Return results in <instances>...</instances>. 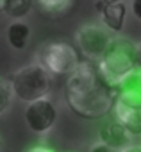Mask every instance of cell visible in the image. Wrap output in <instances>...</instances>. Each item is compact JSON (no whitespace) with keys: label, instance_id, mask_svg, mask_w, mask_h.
<instances>
[{"label":"cell","instance_id":"20","mask_svg":"<svg viewBox=\"0 0 141 152\" xmlns=\"http://www.w3.org/2000/svg\"><path fill=\"white\" fill-rule=\"evenodd\" d=\"M104 6H105V4L102 2V0H97V2H95V7H97V11H100V13H102V9H104Z\"/></svg>","mask_w":141,"mask_h":152},{"label":"cell","instance_id":"2","mask_svg":"<svg viewBox=\"0 0 141 152\" xmlns=\"http://www.w3.org/2000/svg\"><path fill=\"white\" fill-rule=\"evenodd\" d=\"M134 52H136V43L123 36H116L111 39L104 57L97 63V70L104 77V81L116 88L127 75H130L136 70L134 63Z\"/></svg>","mask_w":141,"mask_h":152},{"label":"cell","instance_id":"23","mask_svg":"<svg viewBox=\"0 0 141 152\" xmlns=\"http://www.w3.org/2000/svg\"><path fill=\"white\" fill-rule=\"evenodd\" d=\"M0 150H2V138H0Z\"/></svg>","mask_w":141,"mask_h":152},{"label":"cell","instance_id":"10","mask_svg":"<svg viewBox=\"0 0 141 152\" xmlns=\"http://www.w3.org/2000/svg\"><path fill=\"white\" fill-rule=\"evenodd\" d=\"M102 22L107 29H111L113 32H121L123 25H125V18H127V9L125 4L116 2V4H105L102 13Z\"/></svg>","mask_w":141,"mask_h":152},{"label":"cell","instance_id":"22","mask_svg":"<svg viewBox=\"0 0 141 152\" xmlns=\"http://www.w3.org/2000/svg\"><path fill=\"white\" fill-rule=\"evenodd\" d=\"M4 9V0H0V11Z\"/></svg>","mask_w":141,"mask_h":152},{"label":"cell","instance_id":"19","mask_svg":"<svg viewBox=\"0 0 141 152\" xmlns=\"http://www.w3.org/2000/svg\"><path fill=\"white\" fill-rule=\"evenodd\" d=\"M121 152H141V147H139V145H130L129 148H125V150H121Z\"/></svg>","mask_w":141,"mask_h":152},{"label":"cell","instance_id":"6","mask_svg":"<svg viewBox=\"0 0 141 152\" xmlns=\"http://www.w3.org/2000/svg\"><path fill=\"white\" fill-rule=\"evenodd\" d=\"M25 124L31 132L34 134H47L57 120V107L50 99H41L36 102H31L25 107Z\"/></svg>","mask_w":141,"mask_h":152},{"label":"cell","instance_id":"24","mask_svg":"<svg viewBox=\"0 0 141 152\" xmlns=\"http://www.w3.org/2000/svg\"><path fill=\"white\" fill-rule=\"evenodd\" d=\"M139 147H141V136H139Z\"/></svg>","mask_w":141,"mask_h":152},{"label":"cell","instance_id":"7","mask_svg":"<svg viewBox=\"0 0 141 152\" xmlns=\"http://www.w3.org/2000/svg\"><path fill=\"white\" fill-rule=\"evenodd\" d=\"M114 90H116V102L127 107L141 109V70L136 68Z\"/></svg>","mask_w":141,"mask_h":152},{"label":"cell","instance_id":"16","mask_svg":"<svg viewBox=\"0 0 141 152\" xmlns=\"http://www.w3.org/2000/svg\"><path fill=\"white\" fill-rule=\"evenodd\" d=\"M134 63H136V68L141 70V41L136 43V52H134Z\"/></svg>","mask_w":141,"mask_h":152},{"label":"cell","instance_id":"14","mask_svg":"<svg viewBox=\"0 0 141 152\" xmlns=\"http://www.w3.org/2000/svg\"><path fill=\"white\" fill-rule=\"evenodd\" d=\"M13 88H11V83L0 79V115H4L9 107H11V102H13Z\"/></svg>","mask_w":141,"mask_h":152},{"label":"cell","instance_id":"9","mask_svg":"<svg viewBox=\"0 0 141 152\" xmlns=\"http://www.w3.org/2000/svg\"><path fill=\"white\" fill-rule=\"evenodd\" d=\"M116 120L129 131L130 136H141V109L127 107L120 102L114 104Z\"/></svg>","mask_w":141,"mask_h":152},{"label":"cell","instance_id":"12","mask_svg":"<svg viewBox=\"0 0 141 152\" xmlns=\"http://www.w3.org/2000/svg\"><path fill=\"white\" fill-rule=\"evenodd\" d=\"M36 4L47 18L57 20V18H61L63 15H66L70 11L73 0H36Z\"/></svg>","mask_w":141,"mask_h":152},{"label":"cell","instance_id":"17","mask_svg":"<svg viewBox=\"0 0 141 152\" xmlns=\"http://www.w3.org/2000/svg\"><path fill=\"white\" fill-rule=\"evenodd\" d=\"M132 13L137 20H141V0H132Z\"/></svg>","mask_w":141,"mask_h":152},{"label":"cell","instance_id":"3","mask_svg":"<svg viewBox=\"0 0 141 152\" xmlns=\"http://www.w3.org/2000/svg\"><path fill=\"white\" fill-rule=\"evenodd\" d=\"M13 95L22 102H36L48 99L52 91V75L38 63L25 64L18 68L11 77Z\"/></svg>","mask_w":141,"mask_h":152},{"label":"cell","instance_id":"18","mask_svg":"<svg viewBox=\"0 0 141 152\" xmlns=\"http://www.w3.org/2000/svg\"><path fill=\"white\" fill-rule=\"evenodd\" d=\"M27 152H54V150L48 148V147H45V145H38V147H32V148L27 150Z\"/></svg>","mask_w":141,"mask_h":152},{"label":"cell","instance_id":"5","mask_svg":"<svg viewBox=\"0 0 141 152\" xmlns=\"http://www.w3.org/2000/svg\"><path fill=\"white\" fill-rule=\"evenodd\" d=\"M111 36L109 32L97 23H86L81 25L75 31V43L79 47V52L89 59V61H100L111 43Z\"/></svg>","mask_w":141,"mask_h":152},{"label":"cell","instance_id":"11","mask_svg":"<svg viewBox=\"0 0 141 152\" xmlns=\"http://www.w3.org/2000/svg\"><path fill=\"white\" fill-rule=\"evenodd\" d=\"M29 38H31V27L25 22L16 20L7 27V43L15 50H23L29 43Z\"/></svg>","mask_w":141,"mask_h":152},{"label":"cell","instance_id":"1","mask_svg":"<svg viewBox=\"0 0 141 152\" xmlns=\"http://www.w3.org/2000/svg\"><path fill=\"white\" fill-rule=\"evenodd\" d=\"M64 100L79 118L100 120L114 109L116 90L104 81L97 66L82 61L64 83Z\"/></svg>","mask_w":141,"mask_h":152},{"label":"cell","instance_id":"13","mask_svg":"<svg viewBox=\"0 0 141 152\" xmlns=\"http://www.w3.org/2000/svg\"><path fill=\"white\" fill-rule=\"evenodd\" d=\"M34 0H4V13L9 18H23L32 11Z\"/></svg>","mask_w":141,"mask_h":152},{"label":"cell","instance_id":"15","mask_svg":"<svg viewBox=\"0 0 141 152\" xmlns=\"http://www.w3.org/2000/svg\"><path fill=\"white\" fill-rule=\"evenodd\" d=\"M88 152H118V150H114V148H111V147H107V145H104V143H100V141H95V143L89 147Z\"/></svg>","mask_w":141,"mask_h":152},{"label":"cell","instance_id":"4","mask_svg":"<svg viewBox=\"0 0 141 152\" xmlns=\"http://www.w3.org/2000/svg\"><path fill=\"white\" fill-rule=\"evenodd\" d=\"M36 59L50 75H70L82 63L75 47L68 41L41 43L36 52Z\"/></svg>","mask_w":141,"mask_h":152},{"label":"cell","instance_id":"21","mask_svg":"<svg viewBox=\"0 0 141 152\" xmlns=\"http://www.w3.org/2000/svg\"><path fill=\"white\" fill-rule=\"evenodd\" d=\"M104 4H116V2H120V0H102Z\"/></svg>","mask_w":141,"mask_h":152},{"label":"cell","instance_id":"8","mask_svg":"<svg viewBox=\"0 0 141 152\" xmlns=\"http://www.w3.org/2000/svg\"><path fill=\"white\" fill-rule=\"evenodd\" d=\"M98 141L100 143H104V145H107V147H111V148H114V150H118V152H121V150H125V148H129L130 147V134H129V131L114 118V120H105L102 125H100V129H98Z\"/></svg>","mask_w":141,"mask_h":152}]
</instances>
